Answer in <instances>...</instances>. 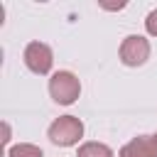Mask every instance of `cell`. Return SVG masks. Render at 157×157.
I'll use <instances>...</instances> for the list:
<instances>
[{
    "mask_svg": "<svg viewBox=\"0 0 157 157\" xmlns=\"http://www.w3.org/2000/svg\"><path fill=\"white\" fill-rule=\"evenodd\" d=\"M49 140L59 147H71L83 137V123L76 115H61L49 125Z\"/></svg>",
    "mask_w": 157,
    "mask_h": 157,
    "instance_id": "cell-1",
    "label": "cell"
},
{
    "mask_svg": "<svg viewBox=\"0 0 157 157\" xmlns=\"http://www.w3.org/2000/svg\"><path fill=\"white\" fill-rule=\"evenodd\" d=\"M49 93L59 105H71L81 93V81L71 71H56L49 78Z\"/></svg>",
    "mask_w": 157,
    "mask_h": 157,
    "instance_id": "cell-2",
    "label": "cell"
},
{
    "mask_svg": "<svg viewBox=\"0 0 157 157\" xmlns=\"http://www.w3.org/2000/svg\"><path fill=\"white\" fill-rule=\"evenodd\" d=\"M25 64H27V69L32 74H39V76L49 74L52 64H54V54H52L49 44H44V42H29L25 47Z\"/></svg>",
    "mask_w": 157,
    "mask_h": 157,
    "instance_id": "cell-3",
    "label": "cell"
},
{
    "mask_svg": "<svg viewBox=\"0 0 157 157\" xmlns=\"http://www.w3.org/2000/svg\"><path fill=\"white\" fill-rule=\"evenodd\" d=\"M150 59V42L140 34H130L120 44V61L125 66H142Z\"/></svg>",
    "mask_w": 157,
    "mask_h": 157,
    "instance_id": "cell-4",
    "label": "cell"
},
{
    "mask_svg": "<svg viewBox=\"0 0 157 157\" xmlns=\"http://www.w3.org/2000/svg\"><path fill=\"white\" fill-rule=\"evenodd\" d=\"M118 157H157V135H137L125 142Z\"/></svg>",
    "mask_w": 157,
    "mask_h": 157,
    "instance_id": "cell-5",
    "label": "cell"
},
{
    "mask_svg": "<svg viewBox=\"0 0 157 157\" xmlns=\"http://www.w3.org/2000/svg\"><path fill=\"white\" fill-rule=\"evenodd\" d=\"M76 157H115L113 150L103 142H83L76 152Z\"/></svg>",
    "mask_w": 157,
    "mask_h": 157,
    "instance_id": "cell-6",
    "label": "cell"
},
{
    "mask_svg": "<svg viewBox=\"0 0 157 157\" xmlns=\"http://www.w3.org/2000/svg\"><path fill=\"white\" fill-rule=\"evenodd\" d=\"M7 157H44V152H42L37 145L20 142V145H12V147L7 150Z\"/></svg>",
    "mask_w": 157,
    "mask_h": 157,
    "instance_id": "cell-7",
    "label": "cell"
},
{
    "mask_svg": "<svg viewBox=\"0 0 157 157\" xmlns=\"http://www.w3.org/2000/svg\"><path fill=\"white\" fill-rule=\"evenodd\" d=\"M145 27H147V32H150L152 37H157V10H152V12L147 15V20H145Z\"/></svg>",
    "mask_w": 157,
    "mask_h": 157,
    "instance_id": "cell-8",
    "label": "cell"
}]
</instances>
